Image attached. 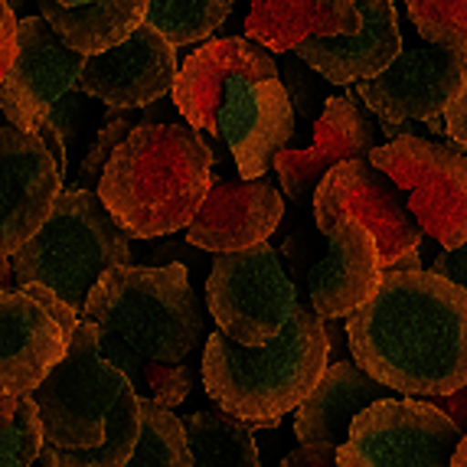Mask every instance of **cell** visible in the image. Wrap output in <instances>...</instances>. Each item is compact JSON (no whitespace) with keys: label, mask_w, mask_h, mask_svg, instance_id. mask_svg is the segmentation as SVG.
Listing matches in <instances>:
<instances>
[{"label":"cell","mask_w":467,"mask_h":467,"mask_svg":"<svg viewBox=\"0 0 467 467\" xmlns=\"http://www.w3.org/2000/svg\"><path fill=\"white\" fill-rule=\"evenodd\" d=\"M39 467H47V464H39Z\"/></svg>","instance_id":"obj_47"},{"label":"cell","mask_w":467,"mask_h":467,"mask_svg":"<svg viewBox=\"0 0 467 467\" xmlns=\"http://www.w3.org/2000/svg\"><path fill=\"white\" fill-rule=\"evenodd\" d=\"M357 30V0H252L245 20V36L275 53L320 36H353Z\"/></svg>","instance_id":"obj_23"},{"label":"cell","mask_w":467,"mask_h":467,"mask_svg":"<svg viewBox=\"0 0 467 467\" xmlns=\"http://www.w3.org/2000/svg\"><path fill=\"white\" fill-rule=\"evenodd\" d=\"M359 30L353 36L307 39L295 49L307 69L334 86L369 82L402 56V33L392 0H357Z\"/></svg>","instance_id":"obj_20"},{"label":"cell","mask_w":467,"mask_h":467,"mask_svg":"<svg viewBox=\"0 0 467 467\" xmlns=\"http://www.w3.org/2000/svg\"><path fill=\"white\" fill-rule=\"evenodd\" d=\"M444 131L451 138V144L467 150V82L461 88V95H454V101L444 111Z\"/></svg>","instance_id":"obj_37"},{"label":"cell","mask_w":467,"mask_h":467,"mask_svg":"<svg viewBox=\"0 0 467 467\" xmlns=\"http://www.w3.org/2000/svg\"><path fill=\"white\" fill-rule=\"evenodd\" d=\"M357 367L405 399H441L467 386V291L441 275L382 272V285L350 320Z\"/></svg>","instance_id":"obj_1"},{"label":"cell","mask_w":467,"mask_h":467,"mask_svg":"<svg viewBox=\"0 0 467 467\" xmlns=\"http://www.w3.org/2000/svg\"><path fill=\"white\" fill-rule=\"evenodd\" d=\"M177 76V47H171L154 26L144 24L111 53L86 59L78 92L105 101L115 111L148 109L173 92Z\"/></svg>","instance_id":"obj_15"},{"label":"cell","mask_w":467,"mask_h":467,"mask_svg":"<svg viewBox=\"0 0 467 467\" xmlns=\"http://www.w3.org/2000/svg\"><path fill=\"white\" fill-rule=\"evenodd\" d=\"M206 304L229 340L249 350H265L295 317L297 291L278 249L262 242L245 252L216 255L206 281Z\"/></svg>","instance_id":"obj_7"},{"label":"cell","mask_w":467,"mask_h":467,"mask_svg":"<svg viewBox=\"0 0 467 467\" xmlns=\"http://www.w3.org/2000/svg\"><path fill=\"white\" fill-rule=\"evenodd\" d=\"M285 216V200L262 180H242L213 173L210 196L187 229V242L202 252H245L268 242Z\"/></svg>","instance_id":"obj_17"},{"label":"cell","mask_w":467,"mask_h":467,"mask_svg":"<svg viewBox=\"0 0 467 467\" xmlns=\"http://www.w3.org/2000/svg\"><path fill=\"white\" fill-rule=\"evenodd\" d=\"M14 59H16V36L7 39V43H0V82L14 69Z\"/></svg>","instance_id":"obj_41"},{"label":"cell","mask_w":467,"mask_h":467,"mask_svg":"<svg viewBox=\"0 0 467 467\" xmlns=\"http://www.w3.org/2000/svg\"><path fill=\"white\" fill-rule=\"evenodd\" d=\"M82 320L157 363H183L202 337V307L183 265L111 268L88 295Z\"/></svg>","instance_id":"obj_4"},{"label":"cell","mask_w":467,"mask_h":467,"mask_svg":"<svg viewBox=\"0 0 467 467\" xmlns=\"http://www.w3.org/2000/svg\"><path fill=\"white\" fill-rule=\"evenodd\" d=\"M405 7L431 47H467V0H405Z\"/></svg>","instance_id":"obj_30"},{"label":"cell","mask_w":467,"mask_h":467,"mask_svg":"<svg viewBox=\"0 0 467 467\" xmlns=\"http://www.w3.org/2000/svg\"><path fill=\"white\" fill-rule=\"evenodd\" d=\"M281 69H285V88H288V95H291L295 115H304L307 121H314V125H317V118L311 115L314 86H311V78H307V69L301 72V66H297V63H285Z\"/></svg>","instance_id":"obj_34"},{"label":"cell","mask_w":467,"mask_h":467,"mask_svg":"<svg viewBox=\"0 0 467 467\" xmlns=\"http://www.w3.org/2000/svg\"><path fill=\"white\" fill-rule=\"evenodd\" d=\"M118 265H131V239L95 190L66 187L47 226L14 255V278L16 291L43 285L82 317L95 285Z\"/></svg>","instance_id":"obj_5"},{"label":"cell","mask_w":467,"mask_h":467,"mask_svg":"<svg viewBox=\"0 0 467 467\" xmlns=\"http://www.w3.org/2000/svg\"><path fill=\"white\" fill-rule=\"evenodd\" d=\"M36 138L43 140V148L49 150V157H53L56 161V167H59V173H63L66 177V171H69V164H66V148H69V144H66V138L59 131H56V125L53 121H43V125L36 128Z\"/></svg>","instance_id":"obj_38"},{"label":"cell","mask_w":467,"mask_h":467,"mask_svg":"<svg viewBox=\"0 0 467 467\" xmlns=\"http://www.w3.org/2000/svg\"><path fill=\"white\" fill-rule=\"evenodd\" d=\"M43 419L30 396L20 399L14 425L0 429V467H33L43 454Z\"/></svg>","instance_id":"obj_31"},{"label":"cell","mask_w":467,"mask_h":467,"mask_svg":"<svg viewBox=\"0 0 467 467\" xmlns=\"http://www.w3.org/2000/svg\"><path fill=\"white\" fill-rule=\"evenodd\" d=\"M7 4H10V7H14V4H16V0H7Z\"/></svg>","instance_id":"obj_46"},{"label":"cell","mask_w":467,"mask_h":467,"mask_svg":"<svg viewBox=\"0 0 467 467\" xmlns=\"http://www.w3.org/2000/svg\"><path fill=\"white\" fill-rule=\"evenodd\" d=\"M235 0H150L148 20L171 47H190L200 43L229 20Z\"/></svg>","instance_id":"obj_29"},{"label":"cell","mask_w":467,"mask_h":467,"mask_svg":"<svg viewBox=\"0 0 467 467\" xmlns=\"http://www.w3.org/2000/svg\"><path fill=\"white\" fill-rule=\"evenodd\" d=\"M295 134V105L281 78H245L216 118L242 180H262Z\"/></svg>","instance_id":"obj_14"},{"label":"cell","mask_w":467,"mask_h":467,"mask_svg":"<svg viewBox=\"0 0 467 467\" xmlns=\"http://www.w3.org/2000/svg\"><path fill=\"white\" fill-rule=\"evenodd\" d=\"M213 187V148L183 125L140 121L115 150L99 200L128 239L190 229Z\"/></svg>","instance_id":"obj_2"},{"label":"cell","mask_w":467,"mask_h":467,"mask_svg":"<svg viewBox=\"0 0 467 467\" xmlns=\"http://www.w3.org/2000/svg\"><path fill=\"white\" fill-rule=\"evenodd\" d=\"M464 431L429 399H382L353 421L337 467H454Z\"/></svg>","instance_id":"obj_9"},{"label":"cell","mask_w":467,"mask_h":467,"mask_svg":"<svg viewBox=\"0 0 467 467\" xmlns=\"http://www.w3.org/2000/svg\"><path fill=\"white\" fill-rule=\"evenodd\" d=\"M376 150V128L357 105V92L327 99L314 125V144L304 150H281L275 173L288 200L304 202L317 193L320 180L347 161H369Z\"/></svg>","instance_id":"obj_19"},{"label":"cell","mask_w":467,"mask_h":467,"mask_svg":"<svg viewBox=\"0 0 467 467\" xmlns=\"http://www.w3.org/2000/svg\"><path fill=\"white\" fill-rule=\"evenodd\" d=\"M140 438V399L134 392V386H128L121 402L115 405L105 431V441L92 451H66V448H53L43 444L39 464L47 467H125L131 461L134 448Z\"/></svg>","instance_id":"obj_27"},{"label":"cell","mask_w":467,"mask_h":467,"mask_svg":"<svg viewBox=\"0 0 467 467\" xmlns=\"http://www.w3.org/2000/svg\"><path fill=\"white\" fill-rule=\"evenodd\" d=\"M138 128V121H131V118H121V121H109V125L101 128L99 134H95V140L88 144L86 157H82V164H78V173H76V190H92L99 193V183L101 177H105V171H109L111 157H115V150L125 144L128 134Z\"/></svg>","instance_id":"obj_32"},{"label":"cell","mask_w":467,"mask_h":467,"mask_svg":"<svg viewBox=\"0 0 467 467\" xmlns=\"http://www.w3.org/2000/svg\"><path fill=\"white\" fill-rule=\"evenodd\" d=\"M16 26H20V16L14 14L7 0H0V43H7V39L16 36Z\"/></svg>","instance_id":"obj_40"},{"label":"cell","mask_w":467,"mask_h":467,"mask_svg":"<svg viewBox=\"0 0 467 467\" xmlns=\"http://www.w3.org/2000/svg\"><path fill=\"white\" fill-rule=\"evenodd\" d=\"M148 4L150 0H95L86 7H69L59 0H36L39 16L53 26L56 36L86 59L111 53L131 39L148 20Z\"/></svg>","instance_id":"obj_24"},{"label":"cell","mask_w":467,"mask_h":467,"mask_svg":"<svg viewBox=\"0 0 467 467\" xmlns=\"http://www.w3.org/2000/svg\"><path fill=\"white\" fill-rule=\"evenodd\" d=\"M63 190L66 177L36 134L0 128V262L47 226Z\"/></svg>","instance_id":"obj_13"},{"label":"cell","mask_w":467,"mask_h":467,"mask_svg":"<svg viewBox=\"0 0 467 467\" xmlns=\"http://www.w3.org/2000/svg\"><path fill=\"white\" fill-rule=\"evenodd\" d=\"M454 467H467V435L461 438L458 451H454Z\"/></svg>","instance_id":"obj_44"},{"label":"cell","mask_w":467,"mask_h":467,"mask_svg":"<svg viewBox=\"0 0 467 467\" xmlns=\"http://www.w3.org/2000/svg\"><path fill=\"white\" fill-rule=\"evenodd\" d=\"M193 467H262L255 431L219 405L200 409L183 419Z\"/></svg>","instance_id":"obj_25"},{"label":"cell","mask_w":467,"mask_h":467,"mask_svg":"<svg viewBox=\"0 0 467 467\" xmlns=\"http://www.w3.org/2000/svg\"><path fill=\"white\" fill-rule=\"evenodd\" d=\"M369 164L409 193V210L444 252L467 242V150L448 140L402 138L369 154Z\"/></svg>","instance_id":"obj_8"},{"label":"cell","mask_w":467,"mask_h":467,"mask_svg":"<svg viewBox=\"0 0 467 467\" xmlns=\"http://www.w3.org/2000/svg\"><path fill=\"white\" fill-rule=\"evenodd\" d=\"M327 369V324L311 301H297L285 334L265 350L239 347L223 330L210 334L202 353V389L213 405L245 425L281 421V415L297 412L311 399Z\"/></svg>","instance_id":"obj_3"},{"label":"cell","mask_w":467,"mask_h":467,"mask_svg":"<svg viewBox=\"0 0 467 467\" xmlns=\"http://www.w3.org/2000/svg\"><path fill=\"white\" fill-rule=\"evenodd\" d=\"M343 219H353L373 233L382 268H392L402 258L415 255L425 235L409 210V200L369 161H347L334 167L314 193V223L320 233L330 235Z\"/></svg>","instance_id":"obj_10"},{"label":"cell","mask_w":467,"mask_h":467,"mask_svg":"<svg viewBox=\"0 0 467 467\" xmlns=\"http://www.w3.org/2000/svg\"><path fill=\"white\" fill-rule=\"evenodd\" d=\"M278 467H337L334 444H297L295 451L285 454Z\"/></svg>","instance_id":"obj_35"},{"label":"cell","mask_w":467,"mask_h":467,"mask_svg":"<svg viewBox=\"0 0 467 467\" xmlns=\"http://www.w3.org/2000/svg\"><path fill=\"white\" fill-rule=\"evenodd\" d=\"M16 409H20V399H4V396H0V429L14 425Z\"/></svg>","instance_id":"obj_42"},{"label":"cell","mask_w":467,"mask_h":467,"mask_svg":"<svg viewBox=\"0 0 467 467\" xmlns=\"http://www.w3.org/2000/svg\"><path fill=\"white\" fill-rule=\"evenodd\" d=\"M99 347L111 367H118L128 376L138 399H144V402H157L173 409V405H180L190 396L193 369L187 363H157V359L140 357L121 337L109 334V330H99Z\"/></svg>","instance_id":"obj_26"},{"label":"cell","mask_w":467,"mask_h":467,"mask_svg":"<svg viewBox=\"0 0 467 467\" xmlns=\"http://www.w3.org/2000/svg\"><path fill=\"white\" fill-rule=\"evenodd\" d=\"M131 386L128 376L111 367L99 347V327L82 320L69 343V353L47 382L33 392L43 419V435L53 448L92 451L105 441L115 405Z\"/></svg>","instance_id":"obj_6"},{"label":"cell","mask_w":467,"mask_h":467,"mask_svg":"<svg viewBox=\"0 0 467 467\" xmlns=\"http://www.w3.org/2000/svg\"><path fill=\"white\" fill-rule=\"evenodd\" d=\"M431 405H435V409H441V412L448 415V419H451L454 425H458V429L467 435V386L454 392V396L431 399Z\"/></svg>","instance_id":"obj_39"},{"label":"cell","mask_w":467,"mask_h":467,"mask_svg":"<svg viewBox=\"0 0 467 467\" xmlns=\"http://www.w3.org/2000/svg\"><path fill=\"white\" fill-rule=\"evenodd\" d=\"M86 56L72 53L43 16H20L16 59L0 82V111L10 128L36 134L49 111L78 88Z\"/></svg>","instance_id":"obj_11"},{"label":"cell","mask_w":467,"mask_h":467,"mask_svg":"<svg viewBox=\"0 0 467 467\" xmlns=\"http://www.w3.org/2000/svg\"><path fill=\"white\" fill-rule=\"evenodd\" d=\"M125 467H193L183 419L167 405L140 399V438Z\"/></svg>","instance_id":"obj_28"},{"label":"cell","mask_w":467,"mask_h":467,"mask_svg":"<svg viewBox=\"0 0 467 467\" xmlns=\"http://www.w3.org/2000/svg\"><path fill=\"white\" fill-rule=\"evenodd\" d=\"M245 78H278V66L249 36L210 39L180 66L173 105L193 131L216 134L219 111Z\"/></svg>","instance_id":"obj_16"},{"label":"cell","mask_w":467,"mask_h":467,"mask_svg":"<svg viewBox=\"0 0 467 467\" xmlns=\"http://www.w3.org/2000/svg\"><path fill=\"white\" fill-rule=\"evenodd\" d=\"M20 291H24V295H30L33 301L43 304V307H47V311L56 317V324H59V327L66 330V337H69V340L76 337V330L82 327V317H78V314L72 311V307L63 301V297H56L49 288H43V285H26V288H20Z\"/></svg>","instance_id":"obj_33"},{"label":"cell","mask_w":467,"mask_h":467,"mask_svg":"<svg viewBox=\"0 0 467 467\" xmlns=\"http://www.w3.org/2000/svg\"><path fill=\"white\" fill-rule=\"evenodd\" d=\"M10 285H16V278H14V258L0 262V288L10 291Z\"/></svg>","instance_id":"obj_43"},{"label":"cell","mask_w":467,"mask_h":467,"mask_svg":"<svg viewBox=\"0 0 467 467\" xmlns=\"http://www.w3.org/2000/svg\"><path fill=\"white\" fill-rule=\"evenodd\" d=\"M382 399H392V389H386L382 382L363 373L357 363H350V359L330 363V369L317 382L311 399L295 412L297 441L340 448L350 438L353 421Z\"/></svg>","instance_id":"obj_22"},{"label":"cell","mask_w":467,"mask_h":467,"mask_svg":"<svg viewBox=\"0 0 467 467\" xmlns=\"http://www.w3.org/2000/svg\"><path fill=\"white\" fill-rule=\"evenodd\" d=\"M69 343L43 304L24 291L0 288V396H33L66 359Z\"/></svg>","instance_id":"obj_18"},{"label":"cell","mask_w":467,"mask_h":467,"mask_svg":"<svg viewBox=\"0 0 467 467\" xmlns=\"http://www.w3.org/2000/svg\"><path fill=\"white\" fill-rule=\"evenodd\" d=\"M327 255L317 258L307 272V297L324 320L353 317L379 291L382 255L373 233L353 219H343L327 235Z\"/></svg>","instance_id":"obj_21"},{"label":"cell","mask_w":467,"mask_h":467,"mask_svg":"<svg viewBox=\"0 0 467 467\" xmlns=\"http://www.w3.org/2000/svg\"><path fill=\"white\" fill-rule=\"evenodd\" d=\"M59 4H69V7H86V4H95V0H59Z\"/></svg>","instance_id":"obj_45"},{"label":"cell","mask_w":467,"mask_h":467,"mask_svg":"<svg viewBox=\"0 0 467 467\" xmlns=\"http://www.w3.org/2000/svg\"><path fill=\"white\" fill-rule=\"evenodd\" d=\"M467 82V47H419L402 49L382 76L359 82L357 95L373 115L389 125H409L444 118L454 95Z\"/></svg>","instance_id":"obj_12"},{"label":"cell","mask_w":467,"mask_h":467,"mask_svg":"<svg viewBox=\"0 0 467 467\" xmlns=\"http://www.w3.org/2000/svg\"><path fill=\"white\" fill-rule=\"evenodd\" d=\"M429 272L441 275V278H448L451 285H458L461 291H467V242L461 245V249L441 252V255L431 262Z\"/></svg>","instance_id":"obj_36"}]
</instances>
